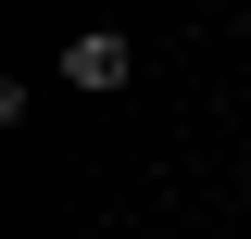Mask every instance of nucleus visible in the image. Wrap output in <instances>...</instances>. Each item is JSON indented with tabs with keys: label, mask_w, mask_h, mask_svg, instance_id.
<instances>
[{
	"label": "nucleus",
	"mask_w": 251,
	"mask_h": 239,
	"mask_svg": "<svg viewBox=\"0 0 251 239\" xmlns=\"http://www.w3.org/2000/svg\"><path fill=\"white\" fill-rule=\"evenodd\" d=\"M63 76H75V89H126V38H75Z\"/></svg>",
	"instance_id": "1"
}]
</instances>
